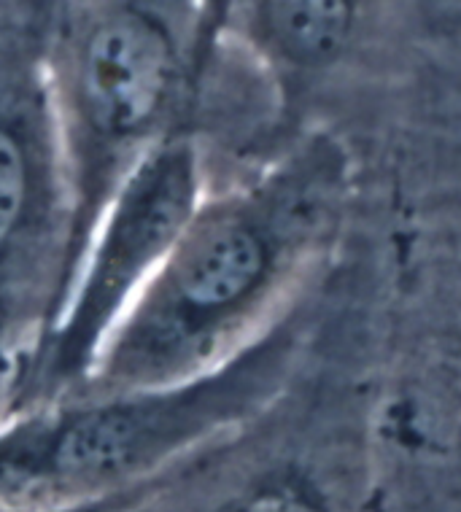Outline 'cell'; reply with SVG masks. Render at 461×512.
Instances as JSON below:
<instances>
[{
    "mask_svg": "<svg viewBox=\"0 0 461 512\" xmlns=\"http://www.w3.org/2000/svg\"><path fill=\"white\" fill-rule=\"evenodd\" d=\"M324 197L313 154L211 181L81 389L178 383L249 351L278 327L275 313L319 238Z\"/></svg>",
    "mask_w": 461,
    "mask_h": 512,
    "instance_id": "cell-1",
    "label": "cell"
},
{
    "mask_svg": "<svg viewBox=\"0 0 461 512\" xmlns=\"http://www.w3.org/2000/svg\"><path fill=\"white\" fill-rule=\"evenodd\" d=\"M232 0H52L38 60L76 213V259L122 178L192 122ZM73 275V273H71Z\"/></svg>",
    "mask_w": 461,
    "mask_h": 512,
    "instance_id": "cell-2",
    "label": "cell"
},
{
    "mask_svg": "<svg viewBox=\"0 0 461 512\" xmlns=\"http://www.w3.org/2000/svg\"><path fill=\"white\" fill-rule=\"evenodd\" d=\"M289 340L267 332L197 378L81 389L0 418V504L81 510L138 494L227 432L286 367Z\"/></svg>",
    "mask_w": 461,
    "mask_h": 512,
    "instance_id": "cell-3",
    "label": "cell"
},
{
    "mask_svg": "<svg viewBox=\"0 0 461 512\" xmlns=\"http://www.w3.org/2000/svg\"><path fill=\"white\" fill-rule=\"evenodd\" d=\"M211 181V149L195 119L122 178L92 224L63 300L27 356L3 415L87 383L103 345L176 246Z\"/></svg>",
    "mask_w": 461,
    "mask_h": 512,
    "instance_id": "cell-4",
    "label": "cell"
},
{
    "mask_svg": "<svg viewBox=\"0 0 461 512\" xmlns=\"http://www.w3.org/2000/svg\"><path fill=\"white\" fill-rule=\"evenodd\" d=\"M76 213L38 41L0 46V415L71 281Z\"/></svg>",
    "mask_w": 461,
    "mask_h": 512,
    "instance_id": "cell-5",
    "label": "cell"
},
{
    "mask_svg": "<svg viewBox=\"0 0 461 512\" xmlns=\"http://www.w3.org/2000/svg\"><path fill=\"white\" fill-rule=\"evenodd\" d=\"M359 0H232L230 27L259 68L294 89L329 71L354 38Z\"/></svg>",
    "mask_w": 461,
    "mask_h": 512,
    "instance_id": "cell-6",
    "label": "cell"
},
{
    "mask_svg": "<svg viewBox=\"0 0 461 512\" xmlns=\"http://www.w3.org/2000/svg\"><path fill=\"white\" fill-rule=\"evenodd\" d=\"M49 3H52V0H36L38 11H41V14H44V9H46V6H49Z\"/></svg>",
    "mask_w": 461,
    "mask_h": 512,
    "instance_id": "cell-7",
    "label": "cell"
}]
</instances>
